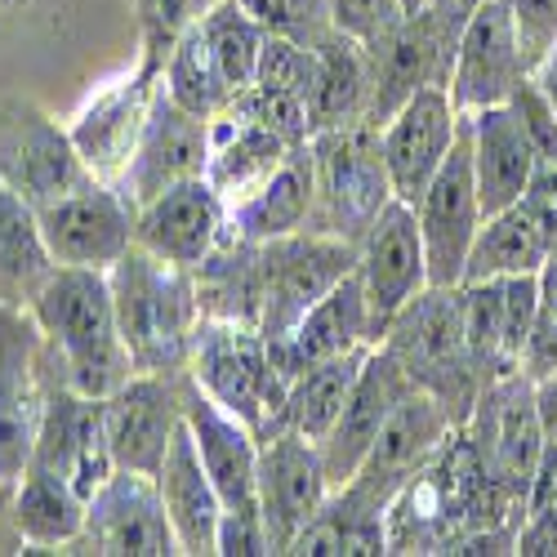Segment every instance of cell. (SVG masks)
Returning <instances> with one entry per match:
<instances>
[{
  "mask_svg": "<svg viewBox=\"0 0 557 557\" xmlns=\"http://www.w3.org/2000/svg\"><path fill=\"white\" fill-rule=\"evenodd\" d=\"M401 18V0H331V23L361 45H375Z\"/></svg>",
  "mask_w": 557,
  "mask_h": 557,
  "instance_id": "f6af8a7d",
  "label": "cell"
},
{
  "mask_svg": "<svg viewBox=\"0 0 557 557\" xmlns=\"http://www.w3.org/2000/svg\"><path fill=\"white\" fill-rule=\"evenodd\" d=\"M232 116H246L272 134H282L286 144H308L312 138V125H308V103L299 95H286V89H272V85H246L232 95L227 103Z\"/></svg>",
  "mask_w": 557,
  "mask_h": 557,
  "instance_id": "60d3db41",
  "label": "cell"
},
{
  "mask_svg": "<svg viewBox=\"0 0 557 557\" xmlns=\"http://www.w3.org/2000/svg\"><path fill=\"white\" fill-rule=\"evenodd\" d=\"M36 326L50 335L59 352L63 384L81 397H112L129 375L134 361L116 326V304L108 272L99 268H54L32 295Z\"/></svg>",
  "mask_w": 557,
  "mask_h": 557,
  "instance_id": "6da1fadb",
  "label": "cell"
},
{
  "mask_svg": "<svg viewBox=\"0 0 557 557\" xmlns=\"http://www.w3.org/2000/svg\"><path fill=\"white\" fill-rule=\"evenodd\" d=\"M59 263H54L50 246H45V237H40L36 206L0 183V276L23 286L27 295H36V286Z\"/></svg>",
  "mask_w": 557,
  "mask_h": 557,
  "instance_id": "f35d334b",
  "label": "cell"
},
{
  "mask_svg": "<svg viewBox=\"0 0 557 557\" xmlns=\"http://www.w3.org/2000/svg\"><path fill=\"white\" fill-rule=\"evenodd\" d=\"M455 429H459V424L450 420V410H446L433 393L410 388V393L393 406L388 420H384L375 446L366 450V459H361V469L352 473L348 491H352L361 504L388 513L393 499L401 495V486L442 450V442H446Z\"/></svg>",
  "mask_w": 557,
  "mask_h": 557,
  "instance_id": "30bf717a",
  "label": "cell"
},
{
  "mask_svg": "<svg viewBox=\"0 0 557 557\" xmlns=\"http://www.w3.org/2000/svg\"><path fill=\"white\" fill-rule=\"evenodd\" d=\"M380 344L397 357V366L410 375L414 388L433 393L450 410L455 424H469L478 397L491 384L482 380L469 344H463L459 286H424L388 321Z\"/></svg>",
  "mask_w": 557,
  "mask_h": 557,
  "instance_id": "3957f363",
  "label": "cell"
},
{
  "mask_svg": "<svg viewBox=\"0 0 557 557\" xmlns=\"http://www.w3.org/2000/svg\"><path fill=\"white\" fill-rule=\"evenodd\" d=\"M361 344H375V335H370V308H366L361 276L352 268L331 295H321L304 312V321L282 344H268V352H272L276 375L295 384L299 370L326 361V357H339V352H352Z\"/></svg>",
  "mask_w": 557,
  "mask_h": 557,
  "instance_id": "d4e9b609",
  "label": "cell"
},
{
  "mask_svg": "<svg viewBox=\"0 0 557 557\" xmlns=\"http://www.w3.org/2000/svg\"><path fill=\"white\" fill-rule=\"evenodd\" d=\"M161 499H165V513L170 527L178 535V548L193 553V557H214L219 553V518H223V499L206 473V463L197 455L193 429L183 420L174 429V442L165 450V463L157 473Z\"/></svg>",
  "mask_w": 557,
  "mask_h": 557,
  "instance_id": "f1b7e54d",
  "label": "cell"
},
{
  "mask_svg": "<svg viewBox=\"0 0 557 557\" xmlns=\"http://www.w3.org/2000/svg\"><path fill=\"white\" fill-rule=\"evenodd\" d=\"M0 183L40 210L95 183V174L76 152L72 129H59L36 103L14 99L0 108Z\"/></svg>",
  "mask_w": 557,
  "mask_h": 557,
  "instance_id": "ba28073f",
  "label": "cell"
},
{
  "mask_svg": "<svg viewBox=\"0 0 557 557\" xmlns=\"http://www.w3.org/2000/svg\"><path fill=\"white\" fill-rule=\"evenodd\" d=\"M459 312H463V344H469L482 380L495 384L513 375L540 312V272L459 282Z\"/></svg>",
  "mask_w": 557,
  "mask_h": 557,
  "instance_id": "9a60e30c",
  "label": "cell"
},
{
  "mask_svg": "<svg viewBox=\"0 0 557 557\" xmlns=\"http://www.w3.org/2000/svg\"><path fill=\"white\" fill-rule=\"evenodd\" d=\"M370 348H375V344H361L352 352H339V357H326V361L299 370L290 393H286L282 429H295V433H304L317 446L326 442V433L335 429V420H339V410H344L357 375H361Z\"/></svg>",
  "mask_w": 557,
  "mask_h": 557,
  "instance_id": "836d02e7",
  "label": "cell"
},
{
  "mask_svg": "<svg viewBox=\"0 0 557 557\" xmlns=\"http://www.w3.org/2000/svg\"><path fill=\"white\" fill-rule=\"evenodd\" d=\"M36 219H40L45 246H50L54 263H63V268L108 272L134 246V210L103 178L67 193L63 201L40 206Z\"/></svg>",
  "mask_w": 557,
  "mask_h": 557,
  "instance_id": "e0dca14e",
  "label": "cell"
},
{
  "mask_svg": "<svg viewBox=\"0 0 557 557\" xmlns=\"http://www.w3.org/2000/svg\"><path fill=\"white\" fill-rule=\"evenodd\" d=\"M157 81H161V67L144 63L134 81L116 85L112 95H103L95 108H85V116L72 125V144L85 157V165L95 178L116 183L125 174V165L134 157V144H138V129H144V121H148Z\"/></svg>",
  "mask_w": 557,
  "mask_h": 557,
  "instance_id": "484cf974",
  "label": "cell"
},
{
  "mask_svg": "<svg viewBox=\"0 0 557 557\" xmlns=\"http://www.w3.org/2000/svg\"><path fill=\"white\" fill-rule=\"evenodd\" d=\"M85 553L103 557H170L183 553L178 535L170 527L165 499L157 478L112 469V478L89 495L85 504V531L76 535Z\"/></svg>",
  "mask_w": 557,
  "mask_h": 557,
  "instance_id": "7c38bea8",
  "label": "cell"
},
{
  "mask_svg": "<svg viewBox=\"0 0 557 557\" xmlns=\"http://www.w3.org/2000/svg\"><path fill=\"white\" fill-rule=\"evenodd\" d=\"M27 463H40V469L67 478L72 491L89 504V495L116 469L108 450V429H103V401L81 397L76 388L59 380L54 393H45L40 429H36V446Z\"/></svg>",
  "mask_w": 557,
  "mask_h": 557,
  "instance_id": "ac0fdd59",
  "label": "cell"
},
{
  "mask_svg": "<svg viewBox=\"0 0 557 557\" xmlns=\"http://www.w3.org/2000/svg\"><path fill=\"white\" fill-rule=\"evenodd\" d=\"M531 76H535V85L544 89V99H548L553 112H557V40H553V50L531 67Z\"/></svg>",
  "mask_w": 557,
  "mask_h": 557,
  "instance_id": "db71d44e",
  "label": "cell"
},
{
  "mask_svg": "<svg viewBox=\"0 0 557 557\" xmlns=\"http://www.w3.org/2000/svg\"><path fill=\"white\" fill-rule=\"evenodd\" d=\"M219 553L227 557H263L272 553L259 513H223L219 518Z\"/></svg>",
  "mask_w": 557,
  "mask_h": 557,
  "instance_id": "f907efd6",
  "label": "cell"
},
{
  "mask_svg": "<svg viewBox=\"0 0 557 557\" xmlns=\"http://www.w3.org/2000/svg\"><path fill=\"white\" fill-rule=\"evenodd\" d=\"M201 32L210 40V50L219 59L223 81L232 85V95L246 85H255L259 72V54H263V27L246 14L242 0H214V5L201 14Z\"/></svg>",
  "mask_w": 557,
  "mask_h": 557,
  "instance_id": "ab89813d",
  "label": "cell"
},
{
  "mask_svg": "<svg viewBox=\"0 0 557 557\" xmlns=\"http://www.w3.org/2000/svg\"><path fill=\"white\" fill-rule=\"evenodd\" d=\"M513 5V27H518V45H522V63L527 72L553 50L557 40V0H508Z\"/></svg>",
  "mask_w": 557,
  "mask_h": 557,
  "instance_id": "7dc6e473",
  "label": "cell"
},
{
  "mask_svg": "<svg viewBox=\"0 0 557 557\" xmlns=\"http://www.w3.org/2000/svg\"><path fill=\"white\" fill-rule=\"evenodd\" d=\"M410 388H414V384H410L406 370L397 366V357H393L384 344L370 348V357H366L361 375H357V384H352V393H348V401H344V410H339L335 429L326 433V442L317 446V450H321V463H326L331 491H339V486L352 482V473L361 469L366 450L375 446V437H380L384 420L393 414V406H397Z\"/></svg>",
  "mask_w": 557,
  "mask_h": 557,
  "instance_id": "603a6c76",
  "label": "cell"
},
{
  "mask_svg": "<svg viewBox=\"0 0 557 557\" xmlns=\"http://www.w3.org/2000/svg\"><path fill=\"white\" fill-rule=\"evenodd\" d=\"M553 246L540 232V223L527 214V206H508L499 214H491L478 232V242L469 250V268H463V282H482V276H522V272H540L548 263Z\"/></svg>",
  "mask_w": 557,
  "mask_h": 557,
  "instance_id": "e575fe53",
  "label": "cell"
},
{
  "mask_svg": "<svg viewBox=\"0 0 557 557\" xmlns=\"http://www.w3.org/2000/svg\"><path fill=\"white\" fill-rule=\"evenodd\" d=\"M210 5L214 0H138V10H144V63L165 72L174 40L188 32Z\"/></svg>",
  "mask_w": 557,
  "mask_h": 557,
  "instance_id": "ee69618b",
  "label": "cell"
},
{
  "mask_svg": "<svg viewBox=\"0 0 557 557\" xmlns=\"http://www.w3.org/2000/svg\"><path fill=\"white\" fill-rule=\"evenodd\" d=\"M14 522L32 544H76V535L85 531V499L72 491L67 478L27 463L18 473Z\"/></svg>",
  "mask_w": 557,
  "mask_h": 557,
  "instance_id": "d590c367",
  "label": "cell"
},
{
  "mask_svg": "<svg viewBox=\"0 0 557 557\" xmlns=\"http://www.w3.org/2000/svg\"><path fill=\"white\" fill-rule=\"evenodd\" d=\"M206 161H210V121L178 108L165 95V85H157L148 121L138 129L134 157L112 188L129 201V210H138L165 188H174V183L206 178Z\"/></svg>",
  "mask_w": 557,
  "mask_h": 557,
  "instance_id": "8fae6325",
  "label": "cell"
},
{
  "mask_svg": "<svg viewBox=\"0 0 557 557\" xmlns=\"http://www.w3.org/2000/svg\"><path fill=\"white\" fill-rule=\"evenodd\" d=\"M522 76H527V63H522V45L513 27V5L508 0H482L455 40V59L446 76L455 112H482V108L508 103Z\"/></svg>",
  "mask_w": 557,
  "mask_h": 557,
  "instance_id": "2e32d148",
  "label": "cell"
},
{
  "mask_svg": "<svg viewBox=\"0 0 557 557\" xmlns=\"http://www.w3.org/2000/svg\"><path fill=\"white\" fill-rule=\"evenodd\" d=\"M459 129V112L450 103L446 85H424L414 99H406L380 129L384 165L393 178V197L406 206H420L424 188L442 170Z\"/></svg>",
  "mask_w": 557,
  "mask_h": 557,
  "instance_id": "44dd1931",
  "label": "cell"
},
{
  "mask_svg": "<svg viewBox=\"0 0 557 557\" xmlns=\"http://www.w3.org/2000/svg\"><path fill=\"white\" fill-rule=\"evenodd\" d=\"M290 148L282 134H272L246 116L219 112L210 116V161H206V183L219 193L223 210L232 214L237 206H246L263 183L282 170V161L290 157Z\"/></svg>",
  "mask_w": 557,
  "mask_h": 557,
  "instance_id": "83f0119b",
  "label": "cell"
},
{
  "mask_svg": "<svg viewBox=\"0 0 557 557\" xmlns=\"http://www.w3.org/2000/svg\"><path fill=\"white\" fill-rule=\"evenodd\" d=\"M535 406H540V429H544V446L557 450V375L535 384Z\"/></svg>",
  "mask_w": 557,
  "mask_h": 557,
  "instance_id": "f5cc1de1",
  "label": "cell"
},
{
  "mask_svg": "<svg viewBox=\"0 0 557 557\" xmlns=\"http://www.w3.org/2000/svg\"><path fill=\"white\" fill-rule=\"evenodd\" d=\"M420 10H429V0H401V14H420Z\"/></svg>",
  "mask_w": 557,
  "mask_h": 557,
  "instance_id": "9f6ffc18",
  "label": "cell"
},
{
  "mask_svg": "<svg viewBox=\"0 0 557 557\" xmlns=\"http://www.w3.org/2000/svg\"><path fill=\"white\" fill-rule=\"evenodd\" d=\"M469 433L478 459L486 463V473L508 486V495H518L522 504L531 499L540 459H544V429H540V406H535V380H527L522 370L495 380L482 397L478 410L469 414Z\"/></svg>",
  "mask_w": 557,
  "mask_h": 557,
  "instance_id": "9c48e42d",
  "label": "cell"
},
{
  "mask_svg": "<svg viewBox=\"0 0 557 557\" xmlns=\"http://www.w3.org/2000/svg\"><path fill=\"white\" fill-rule=\"evenodd\" d=\"M246 14L272 32V36H290L304 45H317L335 23H331V0H242Z\"/></svg>",
  "mask_w": 557,
  "mask_h": 557,
  "instance_id": "7bdbcfd3",
  "label": "cell"
},
{
  "mask_svg": "<svg viewBox=\"0 0 557 557\" xmlns=\"http://www.w3.org/2000/svg\"><path fill=\"white\" fill-rule=\"evenodd\" d=\"M331 499V478L317 442L295 429H276L259 442V518L272 553H290L299 531Z\"/></svg>",
  "mask_w": 557,
  "mask_h": 557,
  "instance_id": "5bb4252c",
  "label": "cell"
},
{
  "mask_svg": "<svg viewBox=\"0 0 557 557\" xmlns=\"http://www.w3.org/2000/svg\"><path fill=\"white\" fill-rule=\"evenodd\" d=\"M357 276L370 308V335L380 344L388 321L429 286V255L414 206L397 197L384 206V214L370 223V232L357 246Z\"/></svg>",
  "mask_w": 557,
  "mask_h": 557,
  "instance_id": "4fadbf2b",
  "label": "cell"
},
{
  "mask_svg": "<svg viewBox=\"0 0 557 557\" xmlns=\"http://www.w3.org/2000/svg\"><path fill=\"white\" fill-rule=\"evenodd\" d=\"M317 85L308 99V125L312 134L321 129H339L352 121H370V54L366 45L352 40L348 32L331 27L317 45Z\"/></svg>",
  "mask_w": 557,
  "mask_h": 557,
  "instance_id": "1f68e13d",
  "label": "cell"
},
{
  "mask_svg": "<svg viewBox=\"0 0 557 557\" xmlns=\"http://www.w3.org/2000/svg\"><path fill=\"white\" fill-rule=\"evenodd\" d=\"M380 129L384 125L375 121H352L308 138L317 178L308 232H331V237L361 246L370 223L384 214V206L393 201V178L384 165Z\"/></svg>",
  "mask_w": 557,
  "mask_h": 557,
  "instance_id": "277c9868",
  "label": "cell"
},
{
  "mask_svg": "<svg viewBox=\"0 0 557 557\" xmlns=\"http://www.w3.org/2000/svg\"><path fill=\"white\" fill-rule=\"evenodd\" d=\"M420 232H424V255H429V286H459L463 268H469V250L486 223L482 197H478V174H473V129L469 112H459L455 144L424 188L420 206Z\"/></svg>",
  "mask_w": 557,
  "mask_h": 557,
  "instance_id": "52a82bcc",
  "label": "cell"
},
{
  "mask_svg": "<svg viewBox=\"0 0 557 557\" xmlns=\"http://www.w3.org/2000/svg\"><path fill=\"white\" fill-rule=\"evenodd\" d=\"M518 370H522L527 380H535V384L548 380V375H557V312H548L544 304H540L535 326H531V335L522 344Z\"/></svg>",
  "mask_w": 557,
  "mask_h": 557,
  "instance_id": "c3c4849f",
  "label": "cell"
},
{
  "mask_svg": "<svg viewBox=\"0 0 557 557\" xmlns=\"http://www.w3.org/2000/svg\"><path fill=\"white\" fill-rule=\"evenodd\" d=\"M108 286L134 375H183L201 326L193 268L165 263L144 246H129L108 268Z\"/></svg>",
  "mask_w": 557,
  "mask_h": 557,
  "instance_id": "7a4b0ae2",
  "label": "cell"
},
{
  "mask_svg": "<svg viewBox=\"0 0 557 557\" xmlns=\"http://www.w3.org/2000/svg\"><path fill=\"white\" fill-rule=\"evenodd\" d=\"M197 304L210 321H237L255 326L263 317V242H250L242 232H223L219 246L193 268Z\"/></svg>",
  "mask_w": 557,
  "mask_h": 557,
  "instance_id": "4dcf8cb0",
  "label": "cell"
},
{
  "mask_svg": "<svg viewBox=\"0 0 557 557\" xmlns=\"http://www.w3.org/2000/svg\"><path fill=\"white\" fill-rule=\"evenodd\" d=\"M290 553H388V513L361 504L348 486L331 491Z\"/></svg>",
  "mask_w": 557,
  "mask_h": 557,
  "instance_id": "8d00e7d4",
  "label": "cell"
},
{
  "mask_svg": "<svg viewBox=\"0 0 557 557\" xmlns=\"http://www.w3.org/2000/svg\"><path fill=\"white\" fill-rule=\"evenodd\" d=\"M161 85H165V95L178 108H188V112H197L206 121L219 116V112H227L232 85L219 72V59H214L210 40L201 32V18L174 40V50L165 59V72H161Z\"/></svg>",
  "mask_w": 557,
  "mask_h": 557,
  "instance_id": "74e56055",
  "label": "cell"
},
{
  "mask_svg": "<svg viewBox=\"0 0 557 557\" xmlns=\"http://www.w3.org/2000/svg\"><path fill=\"white\" fill-rule=\"evenodd\" d=\"M366 54H370V81H375V89H370V121L384 125L424 85H446L455 40L424 10V14H406L388 36L366 45Z\"/></svg>",
  "mask_w": 557,
  "mask_h": 557,
  "instance_id": "7402d4cb",
  "label": "cell"
},
{
  "mask_svg": "<svg viewBox=\"0 0 557 557\" xmlns=\"http://www.w3.org/2000/svg\"><path fill=\"white\" fill-rule=\"evenodd\" d=\"M469 129H473L478 197H482V214L491 219V214L522 201L540 157H535V144H531L522 116L513 112V103L469 112Z\"/></svg>",
  "mask_w": 557,
  "mask_h": 557,
  "instance_id": "4316f807",
  "label": "cell"
},
{
  "mask_svg": "<svg viewBox=\"0 0 557 557\" xmlns=\"http://www.w3.org/2000/svg\"><path fill=\"white\" fill-rule=\"evenodd\" d=\"M223 232H227V210L206 178L174 183V188L134 210V246H144L178 268H197L219 246Z\"/></svg>",
  "mask_w": 557,
  "mask_h": 557,
  "instance_id": "cb8c5ba5",
  "label": "cell"
},
{
  "mask_svg": "<svg viewBox=\"0 0 557 557\" xmlns=\"http://www.w3.org/2000/svg\"><path fill=\"white\" fill-rule=\"evenodd\" d=\"M188 375L237 420L263 442L282 429V410L290 384L276 375L268 339L255 326H237V321H210L201 317Z\"/></svg>",
  "mask_w": 557,
  "mask_h": 557,
  "instance_id": "5b68a950",
  "label": "cell"
},
{
  "mask_svg": "<svg viewBox=\"0 0 557 557\" xmlns=\"http://www.w3.org/2000/svg\"><path fill=\"white\" fill-rule=\"evenodd\" d=\"M540 304L557 312V255H548V263L540 268Z\"/></svg>",
  "mask_w": 557,
  "mask_h": 557,
  "instance_id": "11a10c76",
  "label": "cell"
},
{
  "mask_svg": "<svg viewBox=\"0 0 557 557\" xmlns=\"http://www.w3.org/2000/svg\"><path fill=\"white\" fill-rule=\"evenodd\" d=\"M259 85H272V89H286V95H299L304 103L312 99V85H317V50L304 40H290V36H263V54H259V72H255Z\"/></svg>",
  "mask_w": 557,
  "mask_h": 557,
  "instance_id": "b9f144b4",
  "label": "cell"
},
{
  "mask_svg": "<svg viewBox=\"0 0 557 557\" xmlns=\"http://www.w3.org/2000/svg\"><path fill=\"white\" fill-rule=\"evenodd\" d=\"M32 331L18 317L0 312V482L27 469L45 397L32 380Z\"/></svg>",
  "mask_w": 557,
  "mask_h": 557,
  "instance_id": "f546056e",
  "label": "cell"
},
{
  "mask_svg": "<svg viewBox=\"0 0 557 557\" xmlns=\"http://www.w3.org/2000/svg\"><path fill=\"white\" fill-rule=\"evenodd\" d=\"M312 197H317V178H312V144L290 148V157L282 161L263 188L227 214V227L242 232L250 242H276L304 232L312 219Z\"/></svg>",
  "mask_w": 557,
  "mask_h": 557,
  "instance_id": "d6a6232c",
  "label": "cell"
},
{
  "mask_svg": "<svg viewBox=\"0 0 557 557\" xmlns=\"http://www.w3.org/2000/svg\"><path fill=\"white\" fill-rule=\"evenodd\" d=\"M482 5V0H429V14L437 18V27L450 36V40H459V32H463V23L473 18V10ZM424 14V10H420Z\"/></svg>",
  "mask_w": 557,
  "mask_h": 557,
  "instance_id": "816d5d0a",
  "label": "cell"
},
{
  "mask_svg": "<svg viewBox=\"0 0 557 557\" xmlns=\"http://www.w3.org/2000/svg\"><path fill=\"white\" fill-rule=\"evenodd\" d=\"M357 268V242L331 237V232H290V237L263 242V317L259 335L282 344L304 312L331 295Z\"/></svg>",
  "mask_w": 557,
  "mask_h": 557,
  "instance_id": "8992f818",
  "label": "cell"
},
{
  "mask_svg": "<svg viewBox=\"0 0 557 557\" xmlns=\"http://www.w3.org/2000/svg\"><path fill=\"white\" fill-rule=\"evenodd\" d=\"M522 206H527V214L540 223V232L548 237V246H553V255H557V165H548V161L535 165L527 193H522Z\"/></svg>",
  "mask_w": 557,
  "mask_h": 557,
  "instance_id": "681fc988",
  "label": "cell"
},
{
  "mask_svg": "<svg viewBox=\"0 0 557 557\" xmlns=\"http://www.w3.org/2000/svg\"><path fill=\"white\" fill-rule=\"evenodd\" d=\"M183 420L193 429L197 455L223 499V513H259V437L227 414L188 370L178 375Z\"/></svg>",
  "mask_w": 557,
  "mask_h": 557,
  "instance_id": "d6986e66",
  "label": "cell"
},
{
  "mask_svg": "<svg viewBox=\"0 0 557 557\" xmlns=\"http://www.w3.org/2000/svg\"><path fill=\"white\" fill-rule=\"evenodd\" d=\"M178 424H183L178 375H129L112 397H103V429L116 469L157 478Z\"/></svg>",
  "mask_w": 557,
  "mask_h": 557,
  "instance_id": "ffe728a7",
  "label": "cell"
},
{
  "mask_svg": "<svg viewBox=\"0 0 557 557\" xmlns=\"http://www.w3.org/2000/svg\"><path fill=\"white\" fill-rule=\"evenodd\" d=\"M508 103H513V112L522 116L531 144H535V157L548 161V165H557V112H553V103L544 99V89L535 85L531 72L518 81V89L508 95Z\"/></svg>",
  "mask_w": 557,
  "mask_h": 557,
  "instance_id": "bcb514c9",
  "label": "cell"
}]
</instances>
